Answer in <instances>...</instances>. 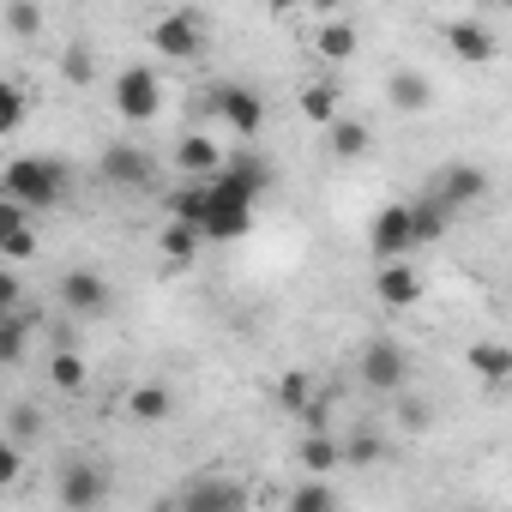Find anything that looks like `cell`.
Instances as JSON below:
<instances>
[{
  "label": "cell",
  "instance_id": "obj_2",
  "mask_svg": "<svg viewBox=\"0 0 512 512\" xmlns=\"http://www.w3.org/2000/svg\"><path fill=\"white\" fill-rule=\"evenodd\" d=\"M253 229V199L223 181V175H205V211H199V241H241Z\"/></svg>",
  "mask_w": 512,
  "mask_h": 512
},
{
  "label": "cell",
  "instance_id": "obj_4",
  "mask_svg": "<svg viewBox=\"0 0 512 512\" xmlns=\"http://www.w3.org/2000/svg\"><path fill=\"white\" fill-rule=\"evenodd\" d=\"M115 115L121 121H157L163 115V85H157L151 67H127L115 79Z\"/></svg>",
  "mask_w": 512,
  "mask_h": 512
},
{
  "label": "cell",
  "instance_id": "obj_23",
  "mask_svg": "<svg viewBox=\"0 0 512 512\" xmlns=\"http://www.w3.org/2000/svg\"><path fill=\"white\" fill-rule=\"evenodd\" d=\"M338 464H344L338 440H332L326 428H308V440H302V470H308V476H332Z\"/></svg>",
  "mask_w": 512,
  "mask_h": 512
},
{
  "label": "cell",
  "instance_id": "obj_22",
  "mask_svg": "<svg viewBox=\"0 0 512 512\" xmlns=\"http://www.w3.org/2000/svg\"><path fill=\"white\" fill-rule=\"evenodd\" d=\"M31 332H37V320H25L19 308H13V314H0V368L25 362V350H31Z\"/></svg>",
  "mask_w": 512,
  "mask_h": 512
},
{
  "label": "cell",
  "instance_id": "obj_31",
  "mask_svg": "<svg viewBox=\"0 0 512 512\" xmlns=\"http://www.w3.org/2000/svg\"><path fill=\"white\" fill-rule=\"evenodd\" d=\"M308 398H314V374H308V368H290V374L278 380V404H284V410H302Z\"/></svg>",
  "mask_w": 512,
  "mask_h": 512
},
{
  "label": "cell",
  "instance_id": "obj_40",
  "mask_svg": "<svg viewBox=\"0 0 512 512\" xmlns=\"http://www.w3.org/2000/svg\"><path fill=\"white\" fill-rule=\"evenodd\" d=\"M308 7H314V13H320V19H332V13H338V7H344V0H308Z\"/></svg>",
  "mask_w": 512,
  "mask_h": 512
},
{
  "label": "cell",
  "instance_id": "obj_11",
  "mask_svg": "<svg viewBox=\"0 0 512 512\" xmlns=\"http://www.w3.org/2000/svg\"><path fill=\"white\" fill-rule=\"evenodd\" d=\"M368 247H374V260H398V253H416V235H410V211L404 205H386L368 229Z\"/></svg>",
  "mask_w": 512,
  "mask_h": 512
},
{
  "label": "cell",
  "instance_id": "obj_8",
  "mask_svg": "<svg viewBox=\"0 0 512 512\" xmlns=\"http://www.w3.org/2000/svg\"><path fill=\"white\" fill-rule=\"evenodd\" d=\"M151 43H157L163 61H193V55L205 49V31H199L193 13H163V19L151 25Z\"/></svg>",
  "mask_w": 512,
  "mask_h": 512
},
{
  "label": "cell",
  "instance_id": "obj_12",
  "mask_svg": "<svg viewBox=\"0 0 512 512\" xmlns=\"http://www.w3.org/2000/svg\"><path fill=\"white\" fill-rule=\"evenodd\" d=\"M434 193H440L452 211H464V205H476V199L488 193V169H482V163H446L440 181H434Z\"/></svg>",
  "mask_w": 512,
  "mask_h": 512
},
{
  "label": "cell",
  "instance_id": "obj_3",
  "mask_svg": "<svg viewBox=\"0 0 512 512\" xmlns=\"http://www.w3.org/2000/svg\"><path fill=\"white\" fill-rule=\"evenodd\" d=\"M211 115L229 133H241V139H253V133L266 127V103H260V91H253V85H217L211 91Z\"/></svg>",
  "mask_w": 512,
  "mask_h": 512
},
{
  "label": "cell",
  "instance_id": "obj_24",
  "mask_svg": "<svg viewBox=\"0 0 512 512\" xmlns=\"http://www.w3.org/2000/svg\"><path fill=\"white\" fill-rule=\"evenodd\" d=\"M464 362H470L488 386H506V380H512V350H506V344H470Z\"/></svg>",
  "mask_w": 512,
  "mask_h": 512
},
{
  "label": "cell",
  "instance_id": "obj_20",
  "mask_svg": "<svg viewBox=\"0 0 512 512\" xmlns=\"http://www.w3.org/2000/svg\"><path fill=\"white\" fill-rule=\"evenodd\" d=\"M314 49H320V61L344 67V61L362 49V37H356V25H350V19H326V25L314 31Z\"/></svg>",
  "mask_w": 512,
  "mask_h": 512
},
{
  "label": "cell",
  "instance_id": "obj_16",
  "mask_svg": "<svg viewBox=\"0 0 512 512\" xmlns=\"http://www.w3.org/2000/svg\"><path fill=\"white\" fill-rule=\"evenodd\" d=\"M410 211V235H416V247H428V241H440L446 229H452V205L440 199V193H428V199H416V205H404Z\"/></svg>",
  "mask_w": 512,
  "mask_h": 512
},
{
  "label": "cell",
  "instance_id": "obj_41",
  "mask_svg": "<svg viewBox=\"0 0 512 512\" xmlns=\"http://www.w3.org/2000/svg\"><path fill=\"white\" fill-rule=\"evenodd\" d=\"M266 7H272V13H284V7H296V0H266Z\"/></svg>",
  "mask_w": 512,
  "mask_h": 512
},
{
  "label": "cell",
  "instance_id": "obj_7",
  "mask_svg": "<svg viewBox=\"0 0 512 512\" xmlns=\"http://www.w3.org/2000/svg\"><path fill=\"white\" fill-rule=\"evenodd\" d=\"M374 296H380V308H416V302H422V272L410 266V253H398V260H380Z\"/></svg>",
  "mask_w": 512,
  "mask_h": 512
},
{
  "label": "cell",
  "instance_id": "obj_19",
  "mask_svg": "<svg viewBox=\"0 0 512 512\" xmlns=\"http://www.w3.org/2000/svg\"><path fill=\"white\" fill-rule=\"evenodd\" d=\"M223 181H235L247 199H260V193H272V163L266 157H223V169H217Z\"/></svg>",
  "mask_w": 512,
  "mask_h": 512
},
{
  "label": "cell",
  "instance_id": "obj_5",
  "mask_svg": "<svg viewBox=\"0 0 512 512\" xmlns=\"http://www.w3.org/2000/svg\"><path fill=\"white\" fill-rule=\"evenodd\" d=\"M356 374H362V386H368V392H404V380H410V356H404V344L374 338V344L362 350Z\"/></svg>",
  "mask_w": 512,
  "mask_h": 512
},
{
  "label": "cell",
  "instance_id": "obj_34",
  "mask_svg": "<svg viewBox=\"0 0 512 512\" xmlns=\"http://www.w3.org/2000/svg\"><path fill=\"white\" fill-rule=\"evenodd\" d=\"M49 380H55L61 392H79V386H85V356H73V350H61V356L49 362Z\"/></svg>",
  "mask_w": 512,
  "mask_h": 512
},
{
  "label": "cell",
  "instance_id": "obj_10",
  "mask_svg": "<svg viewBox=\"0 0 512 512\" xmlns=\"http://www.w3.org/2000/svg\"><path fill=\"white\" fill-rule=\"evenodd\" d=\"M61 308L79 314V320L103 314V308H109V284H103V272H91V266L67 272V278H61Z\"/></svg>",
  "mask_w": 512,
  "mask_h": 512
},
{
  "label": "cell",
  "instance_id": "obj_26",
  "mask_svg": "<svg viewBox=\"0 0 512 512\" xmlns=\"http://www.w3.org/2000/svg\"><path fill=\"white\" fill-rule=\"evenodd\" d=\"M25 115H31V97H25V85L0 79V139H7V133H19V127H25Z\"/></svg>",
  "mask_w": 512,
  "mask_h": 512
},
{
  "label": "cell",
  "instance_id": "obj_29",
  "mask_svg": "<svg viewBox=\"0 0 512 512\" xmlns=\"http://www.w3.org/2000/svg\"><path fill=\"white\" fill-rule=\"evenodd\" d=\"M338 452H344V464H380V458H386V440H380L374 428H356Z\"/></svg>",
  "mask_w": 512,
  "mask_h": 512
},
{
  "label": "cell",
  "instance_id": "obj_14",
  "mask_svg": "<svg viewBox=\"0 0 512 512\" xmlns=\"http://www.w3.org/2000/svg\"><path fill=\"white\" fill-rule=\"evenodd\" d=\"M446 49L464 61V67H488L494 55H500V43H494V31L488 25H476V19H464V25H452L446 31Z\"/></svg>",
  "mask_w": 512,
  "mask_h": 512
},
{
  "label": "cell",
  "instance_id": "obj_9",
  "mask_svg": "<svg viewBox=\"0 0 512 512\" xmlns=\"http://www.w3.org/2000/svg\"><path fill=\"white\" fill-rule=\"evenodd\" d=\"M109 494V482H103V470L97 464H85V458H73V464H61V476H55V500L61 506H97Z\"/></svg>",
  "mask_w": 512,
  "mask_h": 512
},
{
  "label": "cell",
  "instance_id": "obj_21",
  "mask_svg": "<svg viewBox=\"0 0 512 512\" xmlns=\"http://www.w3.org/2000/svg\"><path fill=\"white\" fill-rule=\"evenodd\" d=\"M386 97H392V109L422 115V109L434 103V85H428L422 73H410V67H404V73H392V79H386Z\"/></svg>",
  "mask_w": 512,
  "mask_h": 512
},
{
  "label": "cell",
  "instance_id": "obj_37",
  "mask_svg": "<svg viewBox=\"0 0 512 512\" xmlns=\"http://www.w3.org/2000/svg\"><path fill=\"white\" fill-rule=\"evenodd\" d=\"M91 67H97V61H91V49H79V43L61 55V73H67L73 85H91Z\"/></svg>",
  "mask_w": 512,
  "mask_h": 512
},
{
  "label": "cell",
  "instance_id": "obj_6",
  "mask_svg": "<svg viewBox=\"0 0 512 512\" xmlns=\"http://www.w3.org/2000/svg\"><path fill=\"white\" fill-rule=\"evenodd\" d=\"M97 175H103L109 187H151L157 163H151V151H139V145H127V139H115V145L97 157Z\"/></svg>",
  "mask_w": 512,
  "mask_h": 512
},
{
  "label": "cell",
  "instance_id": "obj_17",
  "mask_svg": "<svg viewBox=\"0 0 512 512\" xmlns=\"http://www.w3.org/2000/svg\"><path fill=\"white\" fill-rule=\"evenodd\" d=\"M326 139H332V157H338V163H356V157L374 151L368 121H350V115H332V121H326Z\"/></svg>",
  "mask_w": 512,
  "mask_h": 512
},
{
  "label": "cell",
  "instance_id": "obj_15",
  "mask_svg": "<svg viewBox=\"0 0 512 512\" xmlns=\"http://www.w3.org/2000/svg\"><path fill=\"white\" fill-rule=\"evenodd\" d=\"M217 169H223V145H217V139H205V133L175 139V175L205 181V175H217Z\"/></svg>",
  "mask_w": 512,
  "mask_h": 512
},
{
  "label": "cell",
  "instance_id": "obj_25",
  "mask_svg": "<svg viewBox=\"0 0 512 512\" xmlns=\"http://www.w3.org/2000/svg\"><path fill=\"white\" fill-rule=\"evenodd\" d=\"M157 247H163V260H169V266H187L193 253H199V229L169 217V229H163V241H157Z\"/></svg>",
  "mask_w": 512,
  "mask_h": 512
},
{
  "label": "cell",
  "instance_id": "obj_13",
  "mask_svg": "<svg viewBox=\"0 0 512 512\" xmlns=\"http://www.w3.org/2000/svg\"><path fill=\"white\" fill-rule=\"evenodd\" d=\"M175 506L181 512H223V506H247V488L241 482H223V476H199L193 488H181Z\"/></svg>",
  "mask_w": 512,
  "mask_h": 512
},
{
  "label": "cell",
  "instance_id": "obj_18",
  "mask_svg": "<svg viewBox=\"0 0 512 512\" xmlns=\"http://www.w3.org/2000/svg\"><path fill=\"white\" fill-rule=\"evenodd\" d=\"M127 416H133L139 428H157V422L175 416V392H169V386H133V392H127Z\"/></svg>",
  "mask_w": 512,
  "mask_h": 512
},
{
  "label": "cell",
  "instance_id": "obj_36",
  "mask_svg": "<svg viewBox=\"0 0 512 512\" xmlns=\"http://www.w3.org/2000/svg\"><path fill=\"white\" fill-rule=\"evenodd\" d=\"M19 470H25V446L0 434V488H13V482H19Z\"/></svg>",
  "mask_w": 512,
  "mask_h": 512
},
{
  "label": "cell",
  "instance_id": "obj_27",
  "mask_svg": "<svg viewBox=\"0 0 512 512\" xmlns=\"http://www.w3.org/2000/svg\"><path fill=\"white\" fill-rule=\"evenodd\" d=\"M338 494L326 488V476H308L302 488H290V512H332Z\"/></svg>",
  "mask_w": 512,
  "mask_h": 512
},
{
  "label": "cell",
  "instance_id": "obj_35",
  "mask_svg": "<svg viewBox=\"0 0 512 512\" xmlns=\"http://www.w3.org/2000/svg\"><path fill=\"white\" fill-rule=\"evenodd\" d=\"M37 434H43V410H31V404H13V416H7V440L31 446Z\"/></svg>",
  "mask_w": 512,
  "mask_h": 512
},
{
  "label": "cell",
  "instance_id": "obj_30",
  "mask_svg": "<svg viewBox=\"0 0 512 512\" xmlns=\"http://www.w3.org/2000/svg\"><path fill=\"white\" fill-rule=\"evenodd\" d=\"M302 115H308L314 127H326V121L338 115V85H308V91H302Z\"/></svg>",
  "mask_w": 512,
  "mask_h": 512
},
{
  "label": "cell",
  "instance_id": "obj_32",
  "mask_svg": "<svg viewBox=\"0 0 512 512\" xmlns=\"http://www.w3.org/2000/svg\"><path fill=\"white\" fill-rule=\"evenodd\" d=\"M7 31L13 37H37L43 31V7L37 0H7Z\"/></svg>",
  "mask_w": 512,
  "mask_h": 512
},
{
  "label": "cell",
  "instance_id": "obj_28",
  "mask_svg": "<svg viewBox=\"0 0 512 512\" xmlns=\"http://www.w3.org/2000/svg\"><path fill=\"white\" fill-rule=\"evenodd\" d=\"M199 211H205V181H187V187L169 193V217L175 223H193L199 229Z\"/></svg>",
  "mask_w": 512,
  "mask_h": 512
},
{
  "label": "cell",
  "instance_id": "obj_1",
  "mask_svg": "<svg viewBox=\"0 0 512 512\" xmlns=\"http://www.w3.org/2000/svg\"><path fill=\"white\" fill-rule=\"evenodd\" d=\"M0 193L19 199V205L37 217V211L61 205V193H67V169H61L55 157H13L7 169H0Z\"/></svg>",
  "mask_w": 512,
  "mask_h": 512
},
{
  "label": "cell",
  "instance_id": "obj_39",
  "mask_svg": "<svg viewBox=\"0 0 512 512\" xmlns=\"http://www.w3.org/2000/svg\"><path fill=\"white\" fill-rule=\"evenodd\" d=\"M19 296H25L19 272H7V260H0V314H13V308H19Z\"/></svg>",
  "mask_w": 512,
  "mask_h": 512
},
{
  "label": "cell",
  "instance_id": "obj_38",
  "mask_svg": "<svg viewBox=\"0 0 512 512\" xmlns=\"http://www.w3.org/2000/svg\"><path fill=\"white\" fill-rule=\"evenodd\" d=\"M398 422H404V428H410V434H422V428H428V422H434V410H428V404H422V398H398Z\"/></svg>",
  "mask_w": 512,
  "mask_h": 512
},
{
  "label": "cell",
  "instance_id": "obj_33",
  "mask_svg": "<svg viewBox=\"0 0 512 512\" xmlns=\"http://www.w3.org/2000/svg\"><path fill=\"white\" fill-rule=\"evenodd\" d=\"M0 260H7V266H25V260H37V229H31V223H19L7 241H0Z\"/></svg>",
  "mask_w": 512,
  "mask_h": 512
}]
</instances>
